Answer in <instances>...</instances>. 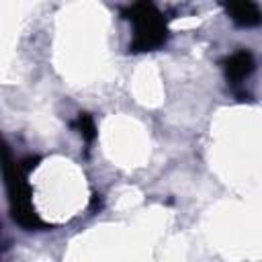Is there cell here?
Returning <instances> with one entry per match:
<instances>
[{"instance_id":"1","label":"cell","mask_w":262,"mask_h":262,"mask_svg":"<svg viewBox=\"0 0 262 262\" xmlns=\"http://www.w3.org/2000/svg\"><path fill=\"white\" fill-rule=\"evenodd\" d=\"M37 162H39L37 156H29L18 162H12L8 158V149H4V180H6V190H8L10 213H12V219L25 229L45 227V223L39 219V215L33 209L31 186L27 182V174L37 166Z\"/></svg>"},{"instance_id":"2","label":"cell","mask_w":262,"mask_h":262,"mask_svg":"<svg viewBox=\"0 0 262 262\" xmlns=\"http://www.w3.org/2000/svg\"><path fill=\"white\" fill-rule=\"evenodd\" d=\"M123 18L133 25V39L129 43L131 53L156 51L168 41L166 18L154 2H135L127 6L123 10Z\"/></svg>"},{"instance_id":"3","label":"cell","mask_w":262,"mask_h":262,"mask_svg":"<svg viewBox=\"0 0 262 262\" xmlns=\"http://www.w3.org/2000/svg\"><path fill=\"white\" fill-rule=\"evenodd\" d=\"M256 70V61H254V55L246 49H239L231 55H227L223 59V72H225V78L229 84L237 86L242 84L252 72Z\"/></svg>"},{"instance_id":"4","label":"cell","mask_w":262,"mask_h":262,"mask_svg":"<svg viewBox=\"0 0 262 262\" xmlns=\"http://www.w3.org/2000/svg\"><path fill=\"white\" fill-rule=\"evenodd\" d=\"M227 16L242 29H250V27H258L262 25V10L258 8V4L248 2V0H239V2H225L223 4Z\"/></svg>"},{"instance_id":"5","label":"cell","mask_w":262,"mask_h":262,"mask_svg":"<svg viewBox=\"0 0 262 262\" xmlns=\"http://www.w3.org/2000/svg\"><path fill=\"white\" fill-rule=\"evenodd\" d=\"M76 129L80 131V135H82L86 141H92V139L96 137V125H94L92 115H88V113H80V115H78Z\"/></svg>"}]
</instances>
